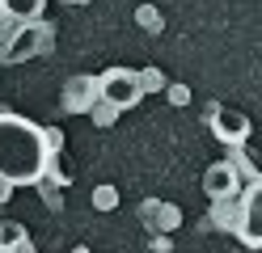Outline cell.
<instances>
[{
    "instance_id": "cell-1",
    "label": "cell",
    "mask_w": 262,
    "mask_h": 253,
    "mask_svg": "<svg viewBox=\"0 0 262 253\" xmlns=\"http://www.w3.org/2000/svg\"><path fill=\"white\" fill-rule=\"evenodd\" d=\"M55 152L47 148V131L21 114H0V181L34 186L47 177Z\"/></svg>"
},
{
    "instance_id": "cell-2",
    "label": "cell",
    "mask_w": 262,
    "mask_h": 253,
    "mask_svg": "<svg viewBox=\"0 0 262 253\" xmlns=\"http://www.w3.org/2000/svg\"><path fill=\"white\" fill-rule=\"evenodd\" d=\"M97 97H102L106 106H114V110H131L144 97L140 76L131 72V67H110V72L97 76Z\"/></svg>"
},
{
    "instance_id": "cell-3",
    "label": "cell",
    "mask_w": 262,
    "mask_h": 253,
    "mask_svg": "<svg viewBox=\"0 0 262 253\" xmlns=\"http://www.w3.org/2000/svg\"><path fill=\"white\" fill-rule=\"evenodd\" d=\"M237 232H241L245 245L262 249V181H254L250 190H245V198H241V224H237Z\"/></svg>"
},
{
    "instance_id": "cell-4",
    "label": "cell",
    "mask_w": 262,
    "mask_h": 253,
    "mask_svg": "<svg viewBox=\"0 0 262 253\" xmlns=\"http://www.w3.org/2000/svg\"><path fill=\"white\" fill-rule=\"evenodd\" d=\"M211 131H216L224 144H245L254 127H250V118H245L241 110H228V106H220V110H211Z\"/></svg>"
},
{
    "instance_id": "cell-5",
    "label": "cell",
    "mask_w": 262,
    "mask_h": 253,
    "mask_svg": "<svg viewBox=\"0 0 262 253\" xmlns=\"http://www.w3.org/2000/svg\"><path fill=\"white\" fill-rule=\"evenodd\" d=\"M203 190H207V198H233L237 194V165L216 160L203 173Z\"/></svg>"
},
{
    "instance_id": "cell-6",
    "label": "cell",
    "mask_w": 262,
    "mask_h": 253,
    "mask_svg": "<svg viewBox=\"0 0 262 253\" xmlns=\"http://www.w3.org/2000/svg\"><path fill=\"white\" fill-rule=\"evenodd\" d=\"M34 47H42V30H38V26H21L17 38L5 47V59H9V63H21V59L34 55Z\"/></svg>"
},
{
    "instance_id": "cell-7",
    "label": "cell",
    "mask_w": 262,
    "mask_h": 253,
    "mask_svg": "<svg viewBox=\"0 0 262 253\" xmlns=\"http://www.w3.org/2000/svg\"><path fill=\"white\" fill-rule=\"evenodd\" d=\"M42 9H47V0H0V17H9L17 26H34Z\"/></svg>"
},
{
    "instance_id": "cell-8",
    "label": "cell",
    "mask_w": 262,
    "mask_h": 253,
    "mask_svg": "<svg viewBox=\"0 0 262 253\" xmlns=\"http://www.w3.org/2000/svg\"><path fill=\"white\" fill-rule=\"evenodd\" d=\"M26 249V228L17 219H0V253H21Z\"/></svg>"
},
{
    "instance_id": "cell-9",
    "label": "cell",
    "mask_w": 262,
    "mask_h": 253,
    "mask_svg": "<svg viewBox=\"0 0 262 253\" xmlns=\"http://www.w3.org/2000/svg\"><path fill=\"white\" fill-rule=\"evenodd\" d=\"M93 207L97 211H114L119 207V190H114V186H97L93 190Z\"/></svg>"
},
{
    "instance_id": "cell-10",
    "label": "cell",
    "mask_w": 262,
    "mask_h": 253,
    "mask_svg": "<svg viewBox=\"0 0 262 253\" xmlns=\"http://www.w3.org/2000/svg\"><path fill=\"white\" fill-rule=\"evenodd\" d=\"M89 93H97V80H72L68 101H72V106H89Z\"/></svg>"
},
{
    "instance_id": "cell-11",
    "label": "cell",
    "mask_w": 262,
    "mask_h": 253,
    "mask_svg": "<svg viewBox=\"0 0 262 253\" xmlns=\"http://www.w3.org/2000/svg\"><path fill=\"white\" fill-rule=\"evenodd\" d=\"M114 114H119L114 106H106V101H97V106H93V123H97V127H110V123H114Z\"/></svg>"
},
{
    "instance_id": "cell-12",
    "label": "cell",
    "mask_w": 262,
    "mask_h": 253,
    "mask_svg": "<svg viewBox=\"0 0 262 253\" xmlns=\"http://www.w3.org/2000/svg\"><path fill=\"white\" fill-rule=\"evenodd\" d=\"M136 21H140V26H148V30H161V17H157V9H152V5H140Z\"/></svg>"
},
{
    "instance_id": "cell-13",
    "label": "cell",
    "mask_w": 262,
    "mask_h": 253,
    "mask_svg": "<svg viewBox=\"0 0 262 253\" xmlns=\"http://www.w3.org/2000/svg\"><path fill=\"white\" fill-rule=\"evenodd\" d=\"M165 97L173 101V106H186V101H190V89H186V84H169V89H165Z\"/></svg>"
},
{
    "instance_id": "cell-14",
    "label": "cell",
    "mask_w": 262,
    "mask_h": 253,
    "mask_svg": "<svg viewBox=\"0 0 262 253\" xmlns=\"http://www.w3.org/2000/svg\"><path fill=\"white\" fill-rule=\"evenodd\" d=\"M140 76V89L148 93V89H161V72H136Z\"/></svg>"
},
{
    "instance_id": "cell-15",
    "label": "cell",
    "mask_w": 262,
    "mask_h": 253,
    "mask_svg": "<svg viewBox=\"0 0 262 253\" xmlns=\"http://www.w3.org/2000/svg\"><path fill=\"white\" fill-rule=\"evenodd\" d=\"M9 190H13V186H5V181H0V198H5V194H9Z\"/></svg>"
}]
</instances>
